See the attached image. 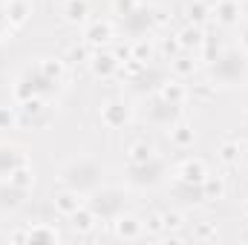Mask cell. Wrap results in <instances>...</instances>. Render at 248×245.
Masks as SVG:
<instances>
[{
    "mask_svg": "<svg viewBox=\"0 0 248 245\" xmlns=\"http://www.w3.org/2000/svg\"><path fill=\"white\" fill-rule=\"evenodd\" d=\"M130 122V107L119 101V98H113V101H107L104 107H101V124L104 127H110V130H119L124 124Z\"/></svg>",
    "mask_w": 248,
    "mask_h": 245,
    "instance_id": "cell-1",
    "label": "cell"
},
{
    "mask_svg": "<svg viewBox=\"0 0 248 245\" xmlns=\"http://www.w3.org/2000/svg\"><path fill=\"white\" fill-rule=\"evenodd\" d=\"M87 66L93 69V75H95V78H113V75L122 69V61H119L113 52H95V55L90 58Z\"/></svg>",
    "mask_w": 248,
    "mask_h": 245,
    "instance_id": "cell-2",
    "label": "cell"
},
{
    "mask_svg": "<svg viewBox=\"0 0 248 245\" xmlns=\"http://www.w3.org/2000/svg\"><path fill=\"white\" fill-rule=\"evenodd\" d=\"M113 234H116L119 240H139V237L144 234V225H141L133 214H119V216L113 219Z\"/></svg>",
    "mask_w": 248,
    "mask_h": 245,
    "instance_id": "cell-3",
    "label": "cell"
},
{
    "mask_svg": "<svg viewBox=\"0 0 248 245\" xmlns=\"http://www.w3.org/2000/svg\"><path fill=\"white\" fill-rule=\"evenodd\" d=\"M113 41V23L110 20H95L84 29V44L87 46H104Z\"/></svg>",
    "mask_w": 248,
    "mask_h": 245,
    "instance_id": "cell-4",
    "label": "cell"
},
{
    "mask_svg": "<svg viewBox=\"0 0 248 245\" xmlns=\"http://www.w3.org/2000/svg\"><path fill=\"white\" fill-rule=\"evenodd\" d=\"M153 159H156V147L150 141H144V138H139V141H133L127 147V165L130 168H141V165H147Z\"/></svg>",
    "mask_w": 248,
    "mask_h": 245,
    "instance_id": "cell-5",
    "label": "cell"
},
{
    "mask_svg": "<svg viewBox=\"0 0 248 245\" xmlns=\"http://www.w3.org/2000/svg\"><path fill=\"white\" fill-rule=\"evenodd\" d=\"M176 176L187 184H202V179L208 176V168L202 159H185L179 168H176Z\"/></svg>",
    "mask_w": 248,
    "mask_h": 245,
    "instance_id": "cell-6",
    "label": "cell"
},
{
    "mask_svg": "<svg viewBox=\"0 0 248 245\" xmlns=\"http://www.w3.org/2000/svg\"><path fill=\"white\" fill-rule=\"evenodd\" d=\"M32 15V3L29 0H6V23L12 26H23Z\"/></svg>",
    "mask_w": 248,
    "mask_h": 245,
    "instance_id": "cell-7",
    "label": "cell"
},
{
    "mask_svg": "<svg viewBox=\"0 0 248 245\" xmlns=\"http://www.w3.org/2000/svg\"><path fill=\"white\" fill-rule=\"evenodd\" d=\"M61 15L66 23H87V17H90V0H63Z\"/></svg>",
    "mask_w": 248,
    "mask_h": 245,
    "instance_id": "cell-8",
    "label": "cell"
},
{
    "mask_svg": "<svg viewBox=\"0 0 248 245\" xmlns=\"http://www.w3.org/2000/svg\"><path fill=\"white\" fill-rule=\"evenodd\" d=\"M211 15L217 17V23L234 26V23H240V3L237 0H219L217 9H211Z\"/></svg>",
    "mask_w": 248,
    "mask_h": 245,
    "instance_id": "cell-9",
    "label": "cell"
},
{
    "mask_svg": "<svg viewBox=\"0 0 248 245\" xmlns=\"http://www.w3.org/2000/svg\"><path fill=\"white\" fill-rule=\"evenodd\" d=\"M52 205H55V211H58L61 216H72L84 202H81L78 190H61V193H55V196H52Z\"/></svg>",
    "mask_w": 248,
    "mask_h": 245,
    "instance_id": "cell-10",
    "label": "cell"
},
{
    "mask_svg": "<svg viewBox=\"0 0 248 245\" xmlns=\"http://www.w3.org/2000/svg\"><path fill=\"white\" fill-rule=\"evenodd\" d=\"M176 38H179V46L187 49V52H193V49H202V46H205V32H202V26H196V23H187Z\"/></svg>",
    "mask_w": 248,
    "mask_h": 245,
    "instance_id": "cell-11",
    "label": "cell"
},
{
    "mask_svg": "<svg viewBox=\"0 0 248 245\" xmlns=\"http://www.w3.org/2000/svg\"><path fill=\"white\" fill-rule=\"evenodd\" d=\"M159 98H162V104L179 107V104L187 98V90L179 84V81H165V84H162V90H159Z\"/></svg>",
    "mask_w": 248,
    "mask_h": 245,
    "instance_id": "cell-12",
    "label": "cell"
},
{
    "mask_svg": "<svg viewBox=\"0 0 248 245\" xmlns=\"http://www.w3.org/2000/svg\"><path fill=\"white\" fill-rule=\"evenodd\" d=\"M69 219H72V228H75V231H81V234H87V231H93V228H95V211H93V208H87V205H81Z\"/></svg>",
    "mask_w": 248,
    "mask_h": 245,
    "instance_id": "cell-13",
    "label": "cell"
},
{
    "mask_svg": "<svg viewBox=\"0 0 248 245\" xmlns=\"http://www.w3.org/2000/svg\"><path fill=\"white\" fill-rule=\"evenodd\" d=\"M199 190H202V199H222L225 196V182H222V176H205L202 179V184H199Z\"/></svg>",
    "mask_w": 248,
    "mask_h": 245,
    "instance_id": "cell-14",
    "label": "cell"
},
{
    "mask_svg": "<svg viewBox=\"0 0 248 245\" xmlns=\"http://www.w3.org/2000/svg\"><path fill=\"white\" fill-rule=\"evenodd\" d=\"M9 184H15V187H20V190H29V187L35 184V170L20 162V165L9 173Z\"/></svg>",
    "mask_w": 248,
    "mask_h": 245,
    "instance_id": "cell-15",
    "label": "cell"
},
{
    "mask_svg": "<svg viewBox=\"0 0 248 245\" xmlns=\"http://www.w3.org/2000/svg\"><path fill=\"white\" fill-rule=\"evenodd\" d=\"M193 127L190 124H173L170 127V141H173V147H179V150H185L193 144Z\"/></svg>",
    "mask_w": 248,
    "mask_h": 245,
    "instance_id": "cell-16",
    "label": "cell"
},
{
    "mask_svg": "<svg viewBox=\"0 0 248 245\" xmlns=\"http://www.w3.org/2000/svg\"><path fill=\"white\" fill-rule=\"evenodd\" d=\"M38 69L52 81V84H58L63 78V69H66V61H58V58H44V61L38 63Z\"/></svg>",
    "mask_w": 248,
    "mask_h": 245,
    "instance_id": "cell-17",
    "label": "cell"
},
{
    "mask_svg": "<svg viewBox=\"0 0 248 245\" xmlns=\"http://www.w3.org/2000/svg\"><path fill=\"white\" fill-rule=\"evenodd\" d=\"M187 17H190V23H196V26H202L208 17H211V6L205 3V0H193L190 6H187Z\"/></svg>",
    "mask_w": 248,
    "mask_h": 245,
    "instance_id": "cell-18",
    "label": "cell"
},
{
    "mask_svg": "<svg viewBox=\"0 0 248 245\" xmlns=\"http://www.w3.org/2000/svg\"><path fill=\"white\" fill-rule=\"evenodd\" d=\"M58 240H61L58 231L49 228V225H35V228H29V243H58Z\"/></svg>",
    "mask_w": 248,
    "mask_h": 245,
    "instance_id": "cell-19",
    "label": "cell"
},
{
    "mask_svg": "<svg viewBox=\"0 0 248 245\" xmlns=\"http://www.w3.org/2000/svg\"><path fill=\"white\" fill-rule=\"evenodd\" d=\"M170 66H173L176 78H187V75L196 72V61H193L190 55H176V58H170Z\"/></svg>",
    "mask_w": 248,
    "mask_h": 245,
    "instance_id": "cell-20",
    "label": "cell"
},
{
    "mask_svg": "<svg viewBox=\"0 0 248 245\" xmlns=\"http://www.w3.org/2000/svg\"><path fill=\"white\" fill-rule=\"evenodd\" d=\"M240 156H243V147H240L237 141H225V144L219 147V162H222V165H237Z\"/></svg>",
    "mask_w": 248,
    "mask_h": 245,
    "instance_id": "cell-21",
    "label": "cell"
},
{
    "mask_svg": "<svg viewBox=\"0 0 248 245\" xmlns=\"http://www.w3.org/2000/svg\"><path fill=\"white\" fill-rule=\"evenodd\" d=\"M90 49H93V46H87V44L69 46V49H66V63H90V58H93Z\"/></svg>",
    "mask_w": 248,
    "mask_h": 245,
    "instance_id": "cell-22",
    "label": "cell"
},
{
    "mask_svg": "<svg viewBox=\"0 0 248 245\" xmlns=\"http://www.w3.org/2000/svg\"><path fill=\"white\" fill-rule=\"evenodd\" d=\"M162 225H165V231H179L185 225V216L179 211H165L162 214Z\"/></svg>",
    "mask_w": 248,
    "mask_h": 245,
    "instance_id": "cell-23",
    "label": "cell"
},
{
    "mask_svg": "<svg viewBox=\"0 0 248 245\" xmlns=\"http://www.w3.org/2000/svg\"><path fill=\"white\" fill-rule=\"evenodd\" d=\"M139 6H141V0H113V9H116V15H122V17L136 15V12H139Z\"/></svg>",
    "mask_w": 248,
    "mask_h": 245,
    "instance_id": "cell-24",
    "label": "cell"
},
{
    "mask_svg": "<svg viewBox=\"0 0 248 245\" xmlns=\"http://www.w3.org/2000/svg\"><path fill=\"white\" fill-rule=\"evenodd\" d=\"M122 69H124V75H127V78H139V75L147 69V63L139 61V58H127V61L122 63Z\"/></svg>",
    "mask_w": 248,
    "mask_h": 245,
    "instance_id": "cell-25",
    "label": "cell"
},
{
    "mask_svg": "<svg viewBox=\"0 0 248 245\" xmlns=\"http://www.w3.org/2000/svg\"><path fill=\"white\" fill-rule=\"evenodd\" d=\"M150 55H153V44L150 41H136L133 44V58H139V61H150Z\"/></svg>",
    "mask_w": 248,
    "mask_h": 245,
    "instance_id": "cell-26",
    "label": "cell"
},
{
    "mask_svg": "<svg viewBox=\"0 0 248 245\" xmlns=\"http://www.w3.org/2000/svg\"><path fill=\"white\" fill-rule=\"evenodd\" d=\"M193 240H217V228L211 222H199L193 228Z\"/></svg>",
    "mask_w": 248,
    "mask_h": 245,
    "instance_id": "cell-27",
    "label": "cell"
},
{
    "mask_svg": "<svg viewBox=\"0 0 248 245\" xmlns=\"http://www.w3.org/2000/svg\"><path fill=\"white\" fill-rule=\"evenodd\" d=\"M141 225H144V231H147V234H162V231H165V225H162V214H156V216H147Z\"/></svg>",
    "mask_w": 248,
    "mask_h": 245,
    "instance_id": "cell-28",
    "label": "cell"
},
{
    "mask_svg": "<svg viewBox=\"0 0 248 245\" xmlns=\"http://www.w3.org/2000/svg\"><path fill=\"white\" fill-rule=\"evenodd\" d=\"M15 122H17V113L12 107H0V130H9Z\"/></svg>",
    "mask_w": 248,
    "mask_h": 245,
    "instance_id": "cell-29",
    "label": "cell"
},
{
    "mask_svg": "<svg viewBox=\"0 0 248 245\" xmlns=\"http://www.w3.org/2000/svg\"><path fill=\"white\" fill-rule=\"evenodd\" d=\"M182 46H179V38L176 35H170V38H162V52L165 55H176Z\"/></svg>",
    "mask_w": 248,
    "mask_h": 245,
    "instance_id": "cell-30",
    "label": "cell"
},
{
    "mask_svg": "<svg viewBox=\"0 0 248 245\" xmlns=\"http://www.w3.org/2000/svg\"><path fill=\"white\" fill-rule=\"evenodd\" d=\"M150 23H153V26H165V23H168V15H165L162 9H156L153 17H150Z\"/></svg>",
    "mask_w": 248,
    "mask_h": 245,
    "instance_id": "cell-31",
    "label": "cell"
},
{
    "mask_svg": "<svg viewBox=\"0 0 248 245\" xmlns=\"http://www.w3.org/2000/svg\"><path fill=\"white\" fill-rule=\"evenodd\" d=\"M9 240H12V243H29V231H15Z\"/></svg>",
    "mask_w": 248,
    "mask_h": 245,
    "instance_id": "cell-32",
    "label": "cell"
},
{
    "mask_svg": "<svg viewBox=\"0 0 248 245\" xmlns=\"http://www.w3.org/2000/svg\"><path fill=\"white\" fill-rule=\"evenodd\" d=\"M196 95H199V98H211V90H208V87H199Z\"/></svg>",
    "mask_w": 248,
    "mask_h": 245,
    "instance_id": "cell-33",
    "label": "cell"
},
{
    "mask_svg": "<svg viewBox=\"0 0 248 245\" xmlns=\"http://www.w3.org/2000/svg\"><path fill=\"white\" fill-rule=\"evenodd\" d=\"M243 216H246V219H248V199H246V202H243Z\"/></svg>",
    "mask_w": 248,
    "mask_h": 245,
    "instance_id": "cell-34",
    "label": "cell"
}]
</instances>
